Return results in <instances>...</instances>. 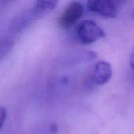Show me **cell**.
I'll list each match as a JSON object with an SVG mask.
<instances>
[{"instance_id":"1","label":"cell","mask_w":134,"mask_h":134,"mask_svg":"<svg viewBox=\"0 0 134 134\" xmlns=\"http://www.w3.org/2000/svg\"><path fill=\"white\" fill-rule=\"evenodd\" d=\"M75 35L78 41L82 45L93 44L104 38V31L93 20H82L76 27Z\"/></svg>"},{"instance_id":"2","label":"cell","mask_w":134,"mask_h":134,"mask_svg":"<svg viewBox=\"0 0 134 134\" xmlns=\"http://www.w3.org/2000/svg\"><path fill=\"white\" fill-rule=\"evenodd\" d=\"M83 13V5L78 1H73L62 12L58 20V24L61 28L68 29L75 25L82 18Z\"/></svg>"},{"instance_id":"3","label":"cell","mask_w":134,"mask_h":134,"mask_svg":"<svg viewBox=\"0 0 134 134\" xmlns=\"http://www.w3.org/2000/svg\"><path fill=\"white\" fill-rule=\"evenodd\" d=\"M87 9L106 18H115L118 15L115 0H87Z\"/></svg>"},{"instance_id":"4","label":"cell","mask_w":134,"mask_h":134,"mask_svg":"<svg viewBox=\"0 0 134 134\" xmlns=\"http://www.w3.org/2000/svg\"><path fill=\"white\" fill-rule=\"evenodd\" d=\"M111 75H112L111 65L108 62L105 60H100L95 64L94 71H93V79L97 85L101 86L108 83L111 79Z\"/></svg>"},{"instance_id":"5","label":"cell","mask_w":134,"mask_h":134,"mask_svg":"<svg viewBox=\"0 0 134 134\" xmlns=\"http://www.w3.org/2000/svg\"><path fill=\"white\" fill-rule=\"evenodd\" d=\"M60 0H35V8L39 12H49L54 9L59 4Z\"/></svg>"},{"instance_id":"6","label":"cell","mask_w":134,"mask_h":134,"mask_svg":"<svg viewBox=\"0 0 134 134\" xmlns=\"http://www.w3.org/2000/svg\"><path fill=\"white\" fill-rule=\"evenodd\" d=\"M7 117V112L4 107L0 108V128H2Z\"/></svg>"},{"instance_id":"7","label":"cell","mask_w":134,"mask_h":134,"mask_svg":"<svg viewBox=\"0 0 134 134\" xmlns=\"http://www.w3.org/2000/svg\"><path fill=\"white\" fill-rule=\"evenodd\" d=\"M130 67L134 73V46L131 51V54H130Z\"/></svg>"},{"instance_id":"8","label":"cell","mask_w":134,"mask_h":134,"mask_svg":"<svg viewBox=\"0 0 134 134\" xmlns=\"http://www.w3.org/2000/svg\"><path fill=\"white\" fill-rule=\"evenodd\" d=\"M50 130H53V133H56L57 131V126L56 125H52L50 127Z\"/></svg>"},{"instance_id":"9","label":"cell","mask_w":134,"mask_h":134,"mask_svg":"<svg viewBox=\"0 0 134 134\" xmlns=\"http://www.w3.org/2000/svg\"><path fill=\"white\" fill-rule=\"evenodd\" d=\"M5 2H11V1H13V0H4Z\"/></svg>"},{"instance_id":"10","label":"cell","mask_w":134,"mask_h":134,"mask_svg":"<svg viewBox=\"0 0 134 134\" xmlns=\"http://www.w3.org/2000/svg\"><path fill=\"white\" fill-rule=\"evenodd\" d=\"M132 16H133V18H134V9L133 11V15H132Z\"/></svg>"}]
</instances>
